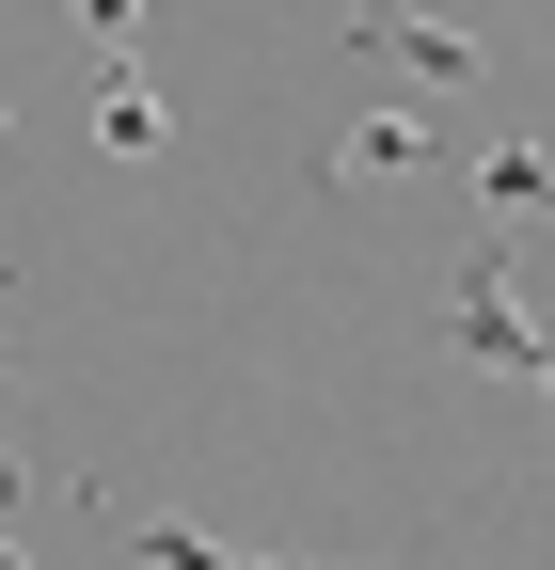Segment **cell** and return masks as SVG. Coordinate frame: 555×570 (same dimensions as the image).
Returning <instances> with one entry per match:
<instances>
[{"instance_id":"cell-1","label":"cell","mask_w":555,"mask_h":570,"mask_svg":"<svg viewBox=\"0 0 555 570\" xmlns=\"http://www.w3.org/2000/svg\"><path fill=\"white\" fill-rule=\"evenodd\" d=\"M445 348H460V365H524V381L555 365V333L524 317V285H508V238L460 254V285H445Z\"/></svg>"},{"instance_id":"cell-2","label":"cell","mask_w":555,"mask_h":570,"mask_svg":"<svg viewBox=\"0 0 555 570\" xmlns=\"http://www.w3.org/2000/svg\"><path fill=\"white\" fill-rule=\"evenodd\" d=\"M96 142H111V159H159V80H144V48H127V32H144V17H127V0H96Z\"/></svg>"},{"instance_id":"cell-3","label":"cell","mask_w":555,"mask_h":570,"mask_svg":"<svg viewBox=\"0 0 555 570\" xmlns=\"http://www.w3.org/2000/svg\"><path fill=\"white\" fill-rule=\"evenodd\" d=\"M333 48H381L397 80H476V63H493V48H476V32H445V17H350Z\"/></svg>"},{"instance_id":"cell-4","label":"cell","mask_w":555,"mask_h":570,"mask_svg":"<svg viewBox=\"0 0 555 570\" xmlns=\"http://www.w3.org/2000/svg\"><path fill=\"white\" fill-rule=\"evenodd\" d=\"M476 206H493V238L508 223H555V159H539V142H493V159H476Z\"/></svg>"},{"instance_id":"cell-5","label":"cell","mask_w":555,"mask_h":570,"mask_svg":"<svg viewBox=\"0 0 555 570\" xmlns=\"http://www.w3.org/2000/svg\"><path fill=\"white\" fill-rule=\"evenodd\" d=\"M412 159H429V127H412V111H381V127H350V142H333V190H397Z\"/></svg>"},{"instance_id":"cell-6","label":"cell","mask_w":555,"mask_h":570,"mask_svg":"<svg viewBox=\"0 0 555 570\" xmlns=\"http://www.w3.org/2000/svg\"><path fill=\"white\" fill-rule=\"evenodd\" d=\"M127 554H159V570H238V554H223V539H191V523H175V508H127ZM366 570H381V554H366Z\"/></svg>"},{"instance_id":"cell-7","label":"cell","mask_w":555,"mask_h":570,"mask_svg":"<svg viewBox=\"0 0 555 570\" xmlns=\"http://www.w3.org/2000/svg\"><path fill=\"white\" fill-rule=\"evenodd\" d=\"M0 412H17V285H0Z\"/></svg>"},{"instance_id":"cell-8","label":"cell","mask_w":555,"mask_h":570,"mask_svg":"<svg viewBox=\"0 0 555 570\" xmlns=\"http://www.w3.org/2000/svg\"><path fill=\"white\" fill-rule=\"evenodd\" d=\"M17 508H32V460H17V444H0V523H17Z\"/></svg>"},{"instance_id":"cell-9","label":"cell","mask_w":555,"mask_h":570,"mask_svg":"<svg viewBox=\"0 0 555 570\" xmlns=\"http://www.w3.org/2000/svg\"><path fill=\"white\" fill-rule=\"evenodd\" d=\"M0 570H32V554H17V539H0Z\"/></svg>"}]
</instances>
